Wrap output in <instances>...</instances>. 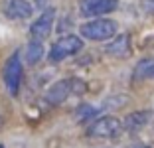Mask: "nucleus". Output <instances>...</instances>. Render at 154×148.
Returning a JSON list of instances; mask_svg holds the SVG:
<instances>
[{"label":"nucleus","instance_id":"nucleus-1","mask_svg":"<svg viewBox=\"0 0 154 148\" xmlns=\"http://www.w3.org/2000/svg\"><path fill=\"white\" fill-rule=\"evenodd\" d=\"M117 22L111 18H93L79 28L81 38H87L91 42H107L117 36Z\"/></svg>","mask_w":154,"mask_h":148},{"label":"nucleus","instance_id":"nucleus-2","mask_svg":"<svg viewBox=\"0 0 154 148\" xmlns=\"http://www.w3.org/2000/svg\"><path fill=\"white\" fill-rule=\"evenodd\" d=\"M85 83L79 79H61V81H55L54 85L50 87V89L45 91V101L50 105H61L65 103L69 99V95L73 93H83L85 91Z\"/></svg>","mask_w":154,"mask_h":148},{"label":"nucleus","instance_id":"nucleus-3","mask_svg":"<svg viewBox=\"0 0 154 148\" xmlns=\"http://www.w3.org/2000/svg\"><path fill=\"white\" fill-rule=\"evenodd\" d=\"M81 49H83V40L77 38V36H73V34H69V36H61L54 45H51L48 57H50V61L57 63V61H63V59L79 54Z\"/></svg>","mask_w":154,"mask_h":148},{"label":"nucleus","instance_id":"nucleus-4","mask_svg":"<svg viewBox=\"0 0 154 148\" xmlns=\"http://www.w3.org/2000/svg\"><path fill=\"white\" fill-rule=\"evenodd\" d=\"M122 132V121L117 117H99L89 125L87 134L93 138H117Z\"/></svg>","mask_w":154,"mask_h":148},{"label":"nucleus","instance_id":"nucleus-5","mask_svg":"<svg viewBox=\"0 0 154 148\" xmlns=\"http://www.w3.org/2000/svg\"><path fill=\"white\" fill-rule=\"evenodd\" d=\"M4 85L10 95H18L20 83H22V59H20V51H14L4 63Z\"/></svg>","mask_w":154,"mask_h":148},{"label":"nucleus","instance_id":"nucleus-6","mask_svg":"<svg viewBox=\"0 0 154 148\" xmlns=\"http://www.w3.org/2000/svg\"><path fill=\"white\" fill-rule=\"evenodd\" d=\"M0 12L8 20H28L32 18L34 6L28 0H0Z\"/></svg>","mask_w":154,"mask_h":148},{"label":"nucleus","instance_id":"nucleus-7","mask_svg":"<svg viewBox=\"0 0 154 148\" xmlns=\"http://www.w3.org/2000/svg\"><path fill=\"white\" fill-rule=\"evenodd\" d=\"M119 8V0H81L79 12L85 18H97L103 14H111Z\"/></svg>","mask_w":154,"mask_h":148},{"label":"nucleus","instance_id":"nucleus-8","mask_svg":"<svg viewBox=\"0 0 154 148\" xmlns=\"http://www.w3.org/2000/svg\"><path fill=\"white\" fill-rule=\"evenodd\" d=\"M54 22H55V8H45L40 18L30 26V36H32V40L44 42L45 38L51 34V30H54Z\"/></svg>","mask_w":154,"mask_h":148},{"label":"nucleus","instance_id":"nucleus-9","mask_svg":"<svg viewBox=\"0 0 154 148\" xmlns=\"http://www.w3.org/2000/svg\"><path fill=\"white\" fill-rule=\"evenodd\" d=\"M105 54L113 55V57H119V59H125L132 54V48H131V36L128 34H121V36L113 38V40L107 44L105 48Z\"/></svg>","mask_w":154,"mask_h":148},{"label":"nucleus","instance_id":"nucleus-10","mask_svg":"<svg viewBox=\"0 0 154 148\" xmlns=\"http://www.w3.org/2000/svg\"><path fill=\"white\" fill-rule=\"evenodd\" d=\"M152 119V111H138V113H131L128 117H125L122 121V128L127 130H140L144 125H148Z\"/></svg>","mask_w":154,"mask_h":148},{"label":"nucleus","instance_id":"nucleus-11","mask_svg":"<svg viewBox=\"0 0 154 148\" xmlns=\"http://www.w3.org/2000/svg\"><path fill=\"white\" fill-rule=\"evenodd\" d=\"M132 77L136 81L138 79H154V59H140L136 63Z\"/></svg>","mask_w":154,"mask_h":148},{"label":"nucleus","instance_id":"nucleus-12","mask_svg":"<svg viewBox=\"0 0 154 148\" xmlns=\"http://www.w3.org/2000/svg\"><path fill=\"white\" fill-rule=\"evenodd\" d=\"M42 57H44V45H42V42L30 40V42H28V48H26V59H28V63H30V65H36Z\"/></svg>","mask_w":154,"mask_h":148},{"label":"nucleus","instance_id":"nucleus-13","mask_svg":"<svg viewBox=\"0 0 154 148\" xmlns=\"http://www.w3.org/2000/svg\"><path fill=\"white\" fill-rule=\"evenodd\" d=\"M103 111V107H93V105H81V107H77L75 109V119L79 122L87 121V119H93L97 117L99 113Z\"/></svg>","mask_w":154,"mask_h":148},{"label":"nucleus","instance_id":"nucleus-14","mask_svg":"<svg viewBox=\"0 0 154 148\" xmlns=\"http://www.w3.org/2000/svg\"><path fill=\"white\" fill-rule=\"evenodd\" d=\"M138 6H140L142 12L154 14V0H138Z\"/></svg>","mask_w":154,"mask_h":148},{"label":"nucleus","instance_id":"nucleus-15","mask_svg":"<svg viewBox=\"0 0 154 148\" xmlns=\"http://www.w3.org/2000/svg\"><path fill=\"white\" fill-rule=\"evenodd\" d=\"M50 4H51V0H36V6H38V8H42V10L50 8Z\"/></svg>","mask_w":154,"mask_h":148},{"label":"nucleus","instance_id":"nucleus-16","mask_svg":"<svg viewBox=\"0 0 154 148\" xmlns=\"http://www.w3.org/2000/svg\"><path fill=\"white\" fill-rule=\"evenodd\" d=\"M131 148H150V146H146V144H132Z\"/></svg>","mask_w":154,"mask_h":148},{"label":"nucleus","instance_id":"nucleus-17","mask_svg":"<svg viewBox=\"0 0 154 148\" xmlns=\"http://www.w3.org/2000/svg\"><path fill=\"white\" fill-rule=\"evenodd\" d=\"M0 148H4V146H2V144H0Z\"/></svg>","mask_w":154,"mask_h":148}]
</instances>
